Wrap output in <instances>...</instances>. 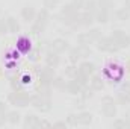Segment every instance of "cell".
Returning a JSON list of instances; mask_svg holds the SVG:
<instances>
[{"label": "cell", "mask_w": 130, "mask_h": 129, "mask_svg": "<svg viewBox=\"0 0 130 129\" xmlns=\"http://www.w3.org/2000/svg\"><path fill=\"white\" fill-rule=\"evenodd\" d=\"M112 15L117 21H126L130 18V11L124 6V8H118L115 11H112Z\"/></svg>", "instance_id": "cell-12"}, {"label": "cell", "mask_w": 130, "mask_h": 129, "mask_svg": "<svg viewBox=\"0 0 130 129\" xmlns=\"http://www.w3.org/2000/svg\"><path fill=\"white\" fill-rule=\"evenodd\" d=\"M83 56H82V52H80V49H79V46L77 47H73V49H70L68 50V61L71 62V64H77L80 59H82Z\"/></svg>", "instance_id": "cell-15"}, {"label": "cell", "mask_w": 130, "mask_h": 129, "mask_svg": "<svg viewBox=\"0 0 130 129\" xmlns=\"http://www.w3.org/2000/svg\"><path fill=\"white\" fill-rule=\"evenodd\" d=\"M5 18H6V24H8V29H9V32H11V33L20 32V23H18V20H17L15 17H12V15H8V17H5Z\"/></svg>", "instance_id": "cell-20"}, {"label": "cell", "mask_w": 130, "mask_h": 129, "mask_svg": "<svg viewBox=\"0 0 130 129\" xmlns=\"http://www.w3.org/2000/svg\"><path fill=\"white\" fill-rule=\"evenodd\" d=\"M110 36L120 49H127L130 46V35L126 33L124 31H121V29H115Z\"/></svg>", "instance_id": "cell-4"}, {"label": "cell", "mask_w": 130, "mask_h": 129, "mask_svg": "<svg viewBox=\"0 0 130 129\" xmlns=\"http://www.w3.org/2000/svg\"><path fill=\"white\" fill-rule=\"evenodd\" d=\"M124 6H126L127 9H130V0H124Z\"/></svg>", "instance_id": "cell-38"}, {"label": "cell", "mask_w": 130, "mask_h": 129, "mask_svg": "<svg viewBox=\"0 0 130 129\" xmlns=\"http://www.w3.org/2000/svg\"><path fill=\"white\" fill-rule=\"evenodd\" d=\"M6 120H8L9 125H18V123L21 122V115H20V112H18L17 109L8 111V112H6Z\"/></svg>", "instance_id": "cell-21"}, {"label": "cell", "mask_w": 130, "mask_h": 129, "mask_svg": "<svg viewBox=\"0 0 130 129\" xmlns=\"http://www.w3.org/2000/svg\"><path fill=\"white\" fill-rule=\"evenodd\" d=\"M58 5H59V0H42V6H44L45 9H48V11L56 9Z\"/></svg>", "instance_id": "cell-29"}, {"label": "cell", "mask_w": 130, "mask_h": 129, "mask_svg": "<svg viewBox=\"0 0 130 129\" xmlns=\"http://www.w3.org/2000/svg\"><path fill=\"white\" fill-rule=\"evenodd\" d=\"M88 35L91 36V40L94 41V43H97L98 40L103 36V33H101V31L100 29H97V28H92V29H89V32H88Z\"/></svg>", "instance_id": "cell-28"}, {"label": "cell", "mask_w": 130, "mask_h": 129, "mask_svg": "<svg viewBox=\"0 0 130 129\" xmlns=\"http://www.w3.org/2000/svg\"><path fill=\"white\" fill-rule=\"evenodd\" d=\"M98 9L106 11V12H112L113 11V0H97Z\"/></svg>", "instance_id": "cell-24"}, {"label": "cell", "mask_w": 130, "mask_h": 129, "mask_svg": "<svg viewBox=\"0 0 130 129\" xmlns=\"http://www.w3.org/2000/svg\"><path fill=\"white\" fill-rule=\"evenodd\" d=\"M38 128H52V123H48L47 120H39V126Z\"/></svg>", "instance_id": "cell-37"}, {"label": "cell", "mask_w": 130, "mask_h": 129, "mask_svg": "<svg viewBox=\"0 0 130 129\" xmlns=\"http://www.w3.org/2000/svg\"><path fill=\"white\" fill-rule=\"evenodd\" d=\"M124 119H127V120L130 122V109L127 111V112H126V114H124Z\"/></svg>", "instance_id": "cell-39"}, {"label": "cell", "mask_w": 130, "mask_h": 129, "mask_svg": "<svg viewBox=\"0 0 130 129\" xmlns=\"http://www.w3.org/2000/svg\"><path fill=\"white\" fill-rule=\"evenodd\" d=\"M77 70L80 73H83V74H86V76L91 78L94 74V71H95V65L92 64V62H89V61H85V62H82V64L77 67Z\"/></svg>", "instance_id": "cell-17"}, {"label": "cell", "mask_w": 130, "mask_h": 129, "mask_svg": "<svg viewBox=\"0 0 130 129\" xmlns=\"http://www.w3.org/2000/svg\"><path fill=\"white\" fill-rule=\"evenodd\" d=\"M126 68H127V71L130 73V59H127V64H126Z\"/></svg>", "instance_id": "cell-40"}, {"label": "cell", "mask_w": 130, "mask_h": 129, "mask_svg": "<svg viewBox=\"0 0 130 129\" xmlns=\"http://www.w3.org/2000/svg\"><path fill=\"white\" fill-rule=\"evenodd\" d=\"M83 11H88V12H91V14H95V12L98 11V3H97V0H85Z\"/></svg>", "instance_id": "cell-25"}, {"label": "cell", "mask_w": 130, "mask_h": 129, "mask_svg": "<svg viewBox=\"0 0 130 129\" xmlns=\"http://www.w3.org/2000/svg\"><path fill=\"white\" fill-rule=\"evenodd\" d=\"M129 35H130V33H129Z\"/></svg>", "instance_id": "cell-42"}, {"label": "cell", "mask_w": 130, "mask_h": 129, "mask_svg": "<svg viewBox=\"0 0 130 129\" xmlns=\"http://www.w3.org/2000/svg\"><path fill=\"white\" fill-rule=\"evenodd\" d=\"M112 128H117V129L130 128V122L127 120V119H117V120L112 123Z\"/></svg>", "instance_id": "cell-27"}, {"label": "cell", "mask_w": 130, "mask_h": 129, "mask_svg": "<svg viewBox=\"0 0 130 129\" xmlns=\"http://www.w3.org/2000/svg\"><path fill=\"white\" fill-rule=\"evenodd\" d=\"M6 112H8V103L3 102V100H0V115L6 114Z\"/></svg>", "instance_id": "cell-35"}, {"label": "cell", "mask_w": 130, "mask_h": 129, "mask_svg": "<svg viewBox=\"0 0 130 129\" xmlns=\"http://www.w3.org/2000/svg\"><path fill=\"white\" fill-rule=\"evenodd\" d=\"M36 9H35V6L33 5H24L23 8H21V20L23 21H26V23H32L33 20H35V17H36Z\"/></svg>", "instance_id": "cell-8"}, {"label": "cell", "mask_w": 130, "mask_h": 129, "mask_svg": "<svg viewBox=\"0 0 130 129\" xmlns=\"http://www.w3.org/2000/svg\"><path fill=\"white\" fill-rule=\"evenodd\" d=\"M101 114L109 119L117 115V103H115L113 97L104 96L101 99Z\"/></svg>", "instance_id": "cell-2"}, {"label": "cell", "mask_w": 130, "mask_h": 129, "mask_svg": "<svg viewBox=\"0 0 130 129\" xmlns=\"http://www.w3.org/2000/svg\"><path fill=\"white\" fill-rule=\"evenodd\" d=\"M48 20H50V11H48V9H45V8H42L41 11H38V12H36V17H35V20H33L32 23L38 24V26H39V28H42V29H45V26H47Z\"/></svg>", "instance_id": "cell-7"}, {"label": "cell", "mask_w": 130, "mask_h": 129, "mask_svg": "<svg viewBox=\"0 0 130 129\" xmlns=\"http://www.w3.org/2000/svg\"><path fill=\"white\" fill-rule=\"evenodd\" d=\"M52 50H55L56 53H64L70 50V46H68V41L65 38H55L52 41Z\"/></svg>", "instance_id": "cell-9"}, {"label": "cell", "mask_w": 130, "mask_h": 129, "mask_svg": "<svg viewBox=\"0 0 130 129\" xmlns=\"http://www.w3.org/2000/svg\"><path fill=\"white\" fill-rule=\"evenodd\" d=\"M8 103L24 108V106H27L30 103V96L27 93H24L23 90H15V91L8 94Z\"/></svg>", "instance_id": "cell-1"}, {"label": "cell", "mask_w": 130, "mask_h": 129, "mask_svg": "<svg viewBox=\"0 0 130 129\" xmlns=\"http://www.w3.org/2000/svg\"><path fill=\"white\" fill-rule=\"evenodd\" d=\"M52 85H53V88H58V90H64V88H65V81L62 79V78H58V76H55V79H53Z\"/></svg>", "instance_id": "cell-31"}, {"label": "cell", "mask_w": 130, "mask_h": 129, "mask_svg": "<svg viewBox=\"0 0 130 129\" xmlns=\"http://www.w3.org/2000/svg\"><path fill=\"white\" fill-rule=\"evenodd\" d=\"M94 41L91 40V36L88 35V32H80L77 35V46H91Z\"/></svg>", "instance_id": "cell-23"}, {"label": "cell", "mask_w": 130, "mask_h": 129, "mask_svg": "<svg viewBox=\"0 0 130 129\" xmlns=\"http://www.w3.org/2000/svg\"><path fill=\"white\" fill-rule=\"evenodd\" d=\"M82 88H83V87H82L76 79H70V81L65 82V88L64 90H67V93H70V94H76V96H79V93H80Z\"/></svg>", "instance_id": "cell-11"}, {"label": "cell", "mask_w": 130, "mask_h": 129, "mask_svg": "<svg viewBox=\"0 0 130 129\" xmlns=\"http://www.w3.org/2000/svg\"><path fill=\"white\" fill-rule=\"evenodd\" d=\"M110 17H112V12H106V11H101V9H98L94 14V18H95V21L98 24H106L110 20Z\"/></svg>", "instance_id": "cell-19"}, {"label": "cell", "mask_w": 130, "mask_h": 129, "mask_svg": "<svg viewBox=\"0 0 130 129\" xmlns=\"http://www.w3.org/2000/svg\"><path fill=\"white\" fill-rule=\"evenodd\" d=\"M39 117L35 115V114H27L24 117V122H23V126L24 128H38L39 126Z\"/></svg>", "instance_id": "cell-18"}, {"label": "cell", "mask_w": 130, "mask_h": 129, "mask_svg": "<svg viewBox=\"0 0 130 129\" xmlns=\"http://www.w3.org/2000/svg\"><path fill=\"white\" fill-rule=\"evenodd\" d=\"M67 126H68L67 122H56V123L52 125V128H67Z\"/></svg>", "instance_id": "cell-36"}, {"label": "cell", "mask_w": 130, "mask_h": 129, "mask_svg": "<svg viewBox=\"0 0 130 129\" xmlns=\"http://www.w3.org/2000/svg\"><path fill=\"white\" fill-rule=\"evenodd\" d=\"M65 74H67L70 79H73V78L77 74V67H76L74 64H71L70 67H67V70H65Z\"/></svg>", "instance_id": "cell-32"}, {"label": "cell", "mask_w": 130, "mask_h": 129, "mask_svg": "<svg viewBox=\"0 0 130 129\" xmlns=\"http://www.w3.org/2000/svg\"><path fill=\"white\" fill-rule=\"evenodd\" d=\"M45 61H47V65L56 68V67L59 65V62H61V56H59V53H56L55 50H50V52L47 53V56H45Z\"/></svg>", "instance_id": "cell-16"}, {"label": "cell", "mask_w": 130, "mask_h": 129, "mask_svg": "<svg viewBox=\"0 0 130 129\" xmlns=\"http://www.w3.org/2000/svg\"><path fill=\"white\" fill-rule=\"evenodd\" d=\"M97 49L101 50V52H109V53H113V52L120 50V47L115 44L112 36H101L97 41Z\"/></svg>", "instance_id": "cell-3"}, {"label": "cell", "mask_w": 130, "mask_h": 129, "mask_svg": "<svg viewBox=\"0 0 130 129\" xmlns=\"http://www.w3.org/2000/svg\"><path fill=\"white\" fill-rule=\"evenodd\" d=\"M0 35H2V33H0Z\"/></svg>", "instance_id": "cell-41"}, {"label": "cell", "mask_w": 130, "mask_h": 129, "mask_svg": "<svg viewBox=\"0 0 130 129\" xmlns=\"http://www.w3.org/2000/svg\"><path fill=\"white\" fill-rule=\"evenodd\" d=\"M92 23H95V18H94V14L88 12V11H83L80 14V26H85V28H91Z\"/></svg>", "instance_id": "cell-13"}, {"label": "cell", "mask_w": 130, "mask_h": 129, "mask_svg": "<svg viewBox=\"0 0 130 129\" xmlns=\"http://www.w3.org/2000/svg\"><path fill=\"white\" fill-rule=\"evenodd\" d=\"M67 125L68 126H71V128H76L77 125H79V120H77V114H68L67 115Z\"/></svg>", "instance_id": "cell-30"}, {"label": "cell", "mask_w": 130, "mask_h": 129, "mask_svg": "<svg viewBox=\"0 0 130 129\" xmlns=\"http://www.w3.org/2000/svg\"><path fill=\"white\" fill-rule=\"evenodd\" d=\"M8 24H6V18L5 17H0V33H8Z\"/></svg>", "instance_id": "cell-33"}, {"label": "cell", "mask_w": 130, "mask_h": 129, "mask_svg": "<svg viewBox=\"0 0 130 129\" xmlns=\"http://www.w3.org/2000/svg\"><path fill=\"white\" fill-rule=\"evenodd\" d=\"M17 49L21 53H30L32 52V43H30L29 36H26V35L24 36H20L17 40Z\"/></svg>", "instance_id": "cell-10"}, {"label": "cell", "mask_w": 130, "mask_h": 129, "mask_svg": "<svg viewBox=\"0 0 130 129\" xmlns=\"http://www.w3.org/2000/svg\"><path fill=\"white\" fill-rule=\"evenodd\" d=\"M76 12H79V11L74 8V5H73V3H67V5H64V6L61 8V12H59V14L67 17V15H73V14H76Z\"/></svg>", "instance_id": "cell-26"}, {"label": "cell", "mask_w": 130, "mask_h": 129, "mask_svg": "<svg viewBox=\"0 0 130 129\" xmlns=\"http://www.w3.org/2000/svg\"><path fill=\"white\" fill-rule=\"evenodd\" d=\"M71 3L74 5V8H76L77 11H80V9H83V5H85V0H71Z\"/></svg>", "instance_id": "cell-34"}, {"label": "cell", "mask_w": 130, "mask_h": 129, "mask_svg": "<svg viewBox=\"0 0 130 129\" xmlns=\"http://www.w3.org/2000/svg\"><path fill=\"white\" fill-rule=\"evenodd\" d=\"M94 91H100V90H103V87H104V84H103V79L100 78V76H92L91 79H89V84H88Z\"/></svg>", "instance_id": "cell-22"}, {"label": "cell", "mask_w": 130, "mask_h": 129, "mask_svg": "<svg viewBox=\"0 0 130 129\" xmlns=\"http://www.w3.org/2000/svg\"><path fill=\"white\" fill-rule=\"evenodd\" d=\"M55 79V68L47 65L44 68L39 70V85H45V87H52V82Z\"/></svg>", "instance_id": "cell-6"}, {"label": "cell", "mask_w": 130, "mask_h": 129, "mask_svg": "<svg viewBox=\"0 0 130 129\" xmlns=\"http://www.w3.org/2000/svg\"><path fill=\"white\" fill-rule=\"evenodd\" d=\"M77 120H79V125L89 126L92 123V114L88 111H80V112H77Z\"/></svg>", "instance_id": "cell-14"}, {"label": "cell", "mask_w": 130, "mask_h": 129, "mask_svg": "<svg viewBox=\"0 0 130 129\" xmlns=\"http://www.w3.org/2000/svg\"><path fill=\"white\" fill-rule=\"evenodd\" d=\"M104 74L109 79H112V82H120L121 78L124 76V68L117 64H109L104 68Z\"/></svg>", "instance_id": "cell-5"}]
</instances>
